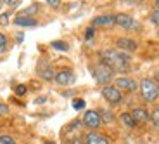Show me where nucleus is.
I'll return each mask as SVG.
<instances>
[{
    "mask_svg": "<svg viewBox=\"0 0 159 144\" xmlns=\"http://www.w3.org/2000/svg\"><path fill=\"white\" fill-rule=\"evenodd\" d=\"M156 7H157V9H159V0H157V2H156Z\"/></svg>",
    "mask_w": 159,
    "mask_h": 144,
    "instance_id": "nucleus-31",
    "label": "nucleus"
},
{
    "mask_svg": "<svg viewBox=\"0 0 159 144\" xmlns=\"http://www.w3.org/2000/svg\"><path fill=\"white\" fill-rule=\"evenodd\" d=\"M48 5H52V7H57V5H59V2H57V0H50V2H48Z\"/></svg>",
    "mask_w": 159,
    "mask_h": 144,
    "instance_id": "nucleus-27",
    "label": "nucleus"
},
{
    "mask_svg": "<svg viewBox=\"0 0 159 144\" xmlns=\"http://www.w3.org/2000/svg\"><path fill=\"white\" fill-rule=\"evenodd\" d=\"M151 21H152V24L159 26V9H154V11L151 12Z\"/></svg>",
    "mask_w": 159,
    "mask_h": 144,
    "instance_id": "nucleus-18",
    "label": "nucleus"
},
{
    "mask_svg": "<svg viewBox=\"0 0 159 144\" xmlns=\"http://www.w3.org/2000/svg\"><path fill=\"white\" fill-rule=\"evenodd\" d=\"M114 87L118 89V90H125V92H133L139 85H137V82L133 80V78H128V76H118L114 82Z\"/></svg>",
    "mask_w": 159,
    "mask_h": 144,
    "instance_id": "nucleus-8",
    "label": "nucleus"
},
{
    "mask_svg": "<svg viewBox=\"0 0 159 144\" xmlns=\"http://www.w3.org/2000/svg\"><path fill=\"white\" fill-rule=\"evenodd\" d=\"M102 97L111 104H119L121 101H123L121 90H118L114 85H106V87L102 89Z\"/></svg>",
    "mask_w": 159,
    "mask_h": 144,
    "instance_id": "nucleus-4",
    "label": "nucleus"
},
{
    "mask_svg": "<svg viewBox=\"0 0 159 144\" xmlns=\"http://www.w3.org/2000/svg\"><path fill=\"white\" fill-rule=\"evenodd\" d=\"M100 120L106 122V123L112 122V113H109V111H106V109H102V113H100Z\"/></svg>",
    "mask_w": 159,
    "mask_h": 144,
    "instance_id": "nucleus-17",
    "label": "nucleus"
},
{
    "mask_svg": "<svg viewBox=\"0 0 159 144\" xmlns=\"http://www.w3.org/2000/svg\"><path fill=\"white\" fill-rule=\"evenodd\" d=\"M152 122H154L156 128H159V113H157V111H156L154 115H152Z\"/></svg>",
    "mask_w": 159,
    "mask_h": 144,
    "instance_id": "nucleus-25",
    "label": "nucleus"
},
{
    "mask_svg": "<svg viewBox=\"0 0 159 144\" xmlns=\"http://www.w3.org/2000/svg\"><path fill=\"white\" fill-rule=\"evenodd\" d=\"M7 113H9V108L5 106L4 103H0V116H2V115H7Z\"/></svg>",
    "mask_w": 159,
    "mask_h": 144,
    "instance_id": "nucleus-24",
    "label": "nucleus"
},
{
    "mask_svg": "<svg viewBox=\"0 0 159 144\" xmlns=\"http://www.w3.org/2000/svg\"><path fill=\"white\" fill-rule=\"evenodd\" d=\"M73 108H75V109H83V108H85V101H83V99L73 101Z\"/></svg>",
    "mask_w": 159,
    "mask_h": 144,
    "instance_id": "nucleus-21",
    "label": "nucleus"
},
{
    "mask_svg": "<svg viewBox=\"0 0 159 144\" xmlns=\"http://www.w3.org/2000/svg\"><path fill=\"white\" fill-rule=\"evenodd\" d=\"M140 96L145 103H154L159 97V85L154 78H143L140 82Z\"/></svg>",
    "mask_w": 159,
    "mask_h": 144,
    "instance_id": "nucleus-2",
    "label": "nucleus"
},
{
    "mask_svg": "<svg viewBox=\"0 0 159 144\" xmlns=\"http://www.w3.org/2000/svg\"><path fill=\"white\" fill-rule=\"evenodd\" d=\"M76 76L73 71H68V70H62V71L56 73V76H54V82H56L57 85H61V87H68V85L75 84Z\"/></svg>",
    "mask_w": 159,
    "mask_h": 144,
    "instance_id": "nucleus-7",
    "label": "nucleus"
},
{
    "mask_svg": "<svg viewBox=\"0 0 159 144\" xmlns=\"http://www.w3.org/2000/svg\"><path fill=\"white\" fill-rule=\"evenodd\" d=\"M92 36H93V28H88L87 30V33H85V38H87V40H92Z\"/></svg>",
    "mask_w": 159,
    "mask_h": 144,
    "instance_id": "nucleus-26",
    "label": "nucleus"
},
{
    "mask_svg": "<svg viewBox=\"0 0 159 144\" xmlns=\"http://www.w3.org/2000/svg\"><path fill=\"white\" fill-rule=\"evenodd\" d=\"M83 123H85V127L92 128V130L99 128L100 125H102L100 113L95 111V109H88V111H85V115H83Z\"/></svg>",
    "mask_w": 159,
    "mask_h": 144,
    "instance_id": "nucleus-5",
    "label": "nucleus"
},
{
    "mask_svg": "<svg viewBox=\"0 0 159 144\" xmlns=\"http://www.w3.org/2000/svg\"><path fill=\"white\" fill-rule=\"evenodd\" d=\"M116 45H118L119 49H123L125 52H133L137 49V42L131 40V38H118V42H116Z\"/></svg>",
    "mask_w": 159,
    "mask_h": 144,
    "instance_id": "nucleus-12",
    "label": "nucleus"
},
{
    "mask_svg": "<svg viewBox=\"0 0 159 144\" xmlns=\"http://www.w3.org/2000/svg\"><path fill=\"white\" fill-rule=\"evenodd\" d=\"M131 116H133V120H135V123L137 125H142V123H145V122L151 118V115H149V111L145 108H135L133 111L130 113Z\"/></svg>",
    "mask_w": 159,
    "mask_h": 144,
    "instance_id": "nucleus-10",
    "label": "nucleus"
},
{
    "mask_svg": "<svg viewBox=\"0 0 159 144\" xmlns=\"http://www.w3.org/2000/svg\"><path fill=\"white\" fill-rule=\"evenodd\" d=\"M38 75L42 76L43 80H54L56 73H54V70H52L50 64H45V66H42V64H40V66H38Z\"/></svg>",
    "mask_w": 159,
    "mask_h": 144,
    "instance_id": "nucleus-13",
    "label": "nucleus"
},
{
    "mask_svg": "<svg viewBox=\"0 0 159 144\" xmlns=\"http://www.w3.org/2000/svg\"><path fill=\"white\" fill-rule=\"evenodd\" d=\"M119 120L123 122V125H125V127H128V128H133V127H137L135 120H133V116H131L130 113H123V115L119 116Z\"/></svg>",
    "mask_w": 159,
    "mask_h": 144,
    "instance_id": "nucleus-15",
    "label": "nucleus"
},
{
    "mask_svg": "<svg viewBox=\"0 0 159 144\" xmlns=\"http://www.w3.org/2000/svg\"><path fill=\"white\" fill-rule=\"evenodd\" d=\"M85 144H109L107 137L97 132H88L85 136Z\"/></svg>",
    "mask_w": 159,
    "mask_h": 144,
    "instance_id": "nucleus-11",
    "label": "nucleus"
},
{
    "mask_svg": "<svg viewBox=\"0 0 159 144\" xmlns=\"http://www.w3.org/2000/svg\"><path fill=\"white\" fill-rule=\"evenodd\" d=\"M7 49V36L4 35V33H0V54Z\"/></svg>",
    "mask_w": 159,
    "mask_h": 144,
    "instance_id": "nucleus-19",
    "label": "nucleus"
},
{
    "mask_svg": "<svg viewBox=\"0 0 159 144\" xmlns=\"http://www.w3.org/2000/svg\"><path fill=\"white\" fill-rule=\"evenodd\" d=\"M157 113H159V109H157Z\"/></svg>",
    "mask_w": 159,
    "mask_h": 144,
    "instance_id": "nucleus-32",
    "label": "nucleus"
},
{
    "mask_svg": "<svg viewBox=\"0 0 159 144\" xmlns=\"http://www.w3.org/2000/svg\"><path fill=\"white\" fill-rule=\"evenodd\" d=\"M16 94H17V96H24V94H26V85H17V87H16Z\"/></svg>",
    "mask_w": 159,
    "mask_h": 144,
    "instance_id": "nucleus-22",
    "label": "nucleus"
},
{
    "mask_svg": "<svg viewBox=\"0 0 159 144\" xmlns=\"http://www.w3.org/2000/svg\"><path fill=\"white\" fill-rule=\"evenodd\" d=\"M154 80L157 82V85H159V73H157V75H156V78H154Z\"/></svg>",
    "mask_w": 159,
    "mask_h": 144,
    "instance_id": "nucleus-29",
    "label": "nucleus"
},
{
    "mask_svg": "<svg viewBox=\"0 0 159 144\" xmlns=\"http://www.w3.org/2000/svg\"><path fill=\"white\" fill-rule=\"evenodd\" d=\"M7 23H9V12H5V14L0 16V24H7Z\"/></svg>",
    "mask_w": 159,
    "mask_h": 144,
    "instance_id": "nucleus-23",
    "label": "nucleus"
},
{
    "mask_svg": "<svg viewBox=\"0 0 159 144\" xmlns=\"http://www.w3.org/2000/svg\"><path fill=\"white\" fill-rule=\"evenodd\" d=\"M52 47L57 49V50H68L69 45H68V44H64V42H59V40H57V42H52Z\"/></svg>",
    "mask_w": 159,
    "mask_h": 144,
    "instance_id": "nucleus-16",
    "label": "nucleus"
},
{
    "mask_svg": "<svg viewBox=\"0 0 159 144\" xmlns=\"http://www.w3.org/2000/svg\"><path fill=\"white\" fill-rule=\"evenodd\" d=\"M43 144H56V142H52V141H45Z\"/></svg>",
    "mask_w": 159,
    "mask_h": 144,
    "instance_id": "nucleus-30",
    "label": "nucleus"
},
{
    "mask_svg": "<svg viewBox=\"0 0 159 144\" xmlns=\"http://www.w3.org/2000/svg\"><path fill=\"white\" fill-rule=\"evenodd\" d=\"M100 59L104 64H107L112 71H121L126 73L128 71V63H130V56L126 52H116V50H102L100 52Z\"/></svg>",
    "mask_w": 159,
    "mask_h": 144,
    "instance_id": "nucleus-1",
    "label": "nucleus"
},
{
    "mask_svg": "<svg viewBox=\"0 0 159 144\" xmlns=\"http://www.w3.org/2000/svg\"><path fill=\"white\" fill-rule=\"evenodd\" d=\"M0 144H16V141L11 136H0Z\"/></svg>",
    "mask_w": 159,
    "mask_h": 144,
    "instance_id": "nucleus-20",
    "label": "nucleus"
},
{
    "mask_svg": "<svg viewBox=\"0 0 159 144\" xmlns=\"http://www.w3.org/2000/svg\"><path fill=\"white\" fill-rule=\"evenodd\" d=\"M14 23L17 24V26H36L38 24V21L33 19V17H24V16H19L14 19Z\"/></svg>",
    "mask_w": 159,
    "mask_h": 144,
    "instance_id": "nucleus-14",
    "label": "nucleus"
},
{
    "mask_svg": "<svg viewBox=\"0 0 159 144\" xmlns=\"http://www.w3.org/2000/svg\"><path fill=\"white\" fill-rule=\"evenodd\" d=\"M116 24V16L112 14H102L92 19V26H104V28H111Z\"/></svg>",
    "mask_w": 159,
    "mask_h": 144,
    "instance_id": "nucleus-9",
    "label": "nucleus"
},
{
    "mask_svg": "<svg viewBox=\"0 0 159 144\" xmlns=\"http://www.w3.org/2000/svg\"><path fill=\"white\" fill-rule=\"evenodd\" d=\"M93 76H95V80L99 82V84H109V82L112 80V76H114V71L109 68L107 64H104L102 61H100L95 66V70H93Z\"/></svg>",
    "mask_w": 159,
    "mask_h": 144,
    "instance_id": "nucleus-3",
    "label": "nucleus"
},
{
    "mask_svg": "<svg viewBox=\"0 0 159 144\" xmlns=\"http://www.w3.org/2000/svg\"><path fill=\"white\" fill-rule=\"evenodd\" d=\"M116 24L123 30H139V23L130 14H118L116 16Z\"/></svg>",
    "mask_w": 159,
    "mask_h": 144,
    "instance_id": "nucleus-6",
    "label": "nucleus"
},
{
    "mask_svg": "<svg viewBox=\"0 0 159 144\" xmlns=\"http://www.w3.org/2000/svg\"><path fill=\"white\" fill-rule=\"evenodd\" d=\"M69 144H83V142H81V141H80V139H73V141H71V142H69Z\"/></svg>",
    "mask_w": 159,
    "mask_h": 144,
    "instance_id": "nucleus-28",
    "label": "nucleus"
}]
</instances>
